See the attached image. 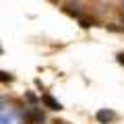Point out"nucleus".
Here are the masks:
<instances>
[{"mask_svg":"<svg viewBox=\"0 0 124 124\" xmlns=\"http://www.w3.org/2000/svg\"><path fill=\"white\" fill-rule=\"evenodd\" d=\"M114 112H110V110H99L97 112V120L101 124H108V122H112V120H114Z\"/></svg>","mask_w":124,"mask_h":124,"instance_id":"nucleus-1","label":"nucleus"},{"mask_svg":"<svg viewBox=\"0 0 124 124\" xmlns=\"http://www.w3.org/2000/svg\"><path fill=\"white\" fill-rule=\"evenodd\" d=\"M44 103H46V106L50 108V110H62V106H60V103H58L56 99L52 97V95H48V93L44 95Z\"/></svg>","mask_w":124,"mask_h":124,"instance_id":"nucleus-2","label":"nucleus"},{"mask_svg":"<svg viewBox=\"0 0 124 124\" xmlns=\"http://www.w3.org/2000/svg\"><path fill=\"white\" fill-rule=\"evenodd\" d=\"M29 118L33 120V122H35V124H41V122H44V116H41V114H39V112H37V110H31Z\"/></svg>","mask_w":124,"mask_h":124,"instance_id":"nucleus-3","label":"nucleus"},{"mask_svg":"<svg viewBox=\"0 0 124 124\" xmlns=\"http://www.w3.org/2000/svg\"><path fill=\"white\" fill-rule=\"evenodd\" d=\"M13 81V75H8V72L0 70V83H10Z\"/></svg>","mask_w":124,"mask_h":124,"instance_id":"nucleus-4","label":"nucleus"},{"mask_svg":"<svg viewBox=\"0 0 124 124\" xmlns=\"http://www.w3.org/2000/svg\"><path fill=\"white\" fill-rule=\"evenodd\" d=\"M118 62H120V64H124V54H118Z\"/></svg>","mask_w":124,"mask_h":124,"instance_id":"nucleus-5","label":"nucleus"}]
</instances>
